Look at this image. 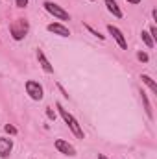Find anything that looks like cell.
I'll use <instances>...</instances> for the list:
<instances>
[{
  "label": "cell",
  "instance_id": "cell-10",
  "mask_svg": "<svg viewBox=\"0 0 157 159\" xmlns=\"http://www.w3.org/2000/svg\"><path fill=\"white\" fill-rule=\"evenodd\" d=\"M141 98H142V106H144V111H146L148 119L154 120V109H152V104H150L148 94H146V91H144V89H141Z\"/></svg>",
  "mask_w": 157,
  "mask_h": 159
},
{
  "label": "cell",
  "instance_id": "cell-23",
  "mask_svg": "<svg viewBox=\"0 0 157 159\" xmlns=\"http://www.w3.org/2000/svg\"><path fill=\"white\" fill-rule=\"evenodd\" d=\"M89 2H94V0H89Z\"/></svg>",
  "mask_w": 157,
  "mask_h": 159
},
{
  "label": "cell",
  "instance_id": "cell-1",
  "mask_svg": "<svg viewBox=\"0 0 157 159\" xmlns=\"http://www.w3.org/2000/svg\"><path fill=\"white\" fill-rule=\"evenodd\" d=\"M56 107H57V111H59L61 119L65 120V124L69 126V129H70L78 139H83V137H85V133H83V129H81V126H79L78 119H76L74 115H70V113L63 107V104H61V102H56Z\"/></svg>",
  "mask_w": 157,
  "mask_h": 159
},
{
  "label": "cell",
  "instance_id": "cell-8",
  "mask_svg": "<svg viewBox=\"0 0 157 159\" xmlns=\"http://www.w3.org/2000/svg\"><path fill=\"white\" fill-rule=\"evenodd\" d=\"M13 152V139L9 137H0V157L6 159Z\"/></svg>",
  "mask_w": 157,
  "mask_h": 159
},
{
  "label": "cell",
  "instance_id": "cell-13",
  "mask_svg": "<svg viewBox=\"0 0 157 159\" xmlns=\"http://www.w3.org/2000/svg\"><path fill=\"white\" fill-rule=\"evenodd\" d=\"M141 39H142V43H144L148 48H154V46H155V41L152 39V35H150L146 30H142V32H141Z\"/></svg>",
  "mask_w": 157,
  "mask_h": 159
},
{
  "label": "cell",
  "instance_id": "cell-19",
  "mask_svg": "<svg viewBox=\"0 0 157 159\" xmlns=\"http://www.w3.org/2000/svg\"><path fill=\"white\" fill-rule=\"evenodd\" d=\"M46 117L50 120H56V113L52 111V107H46Z\"/></svg>",
  "mask_w": 157,
  "mask_h": 159
},
{
  "label": "cell",
  "instance_id": "cell-9",
  "mask_svg": "<svg viewBox=\"0 0 157 159\" xmlns=\"http://www.w3.org/2000/svg\"><path fill=\"white\" fill-rule=\"evenodd\" d=\"M37 61H39V65H41V69L46 72V74H54V67L50 65V61H48V57L44 56V52L43 50H37Z\"/></svg>",
  "mask_w": 157,
  "mask_h": 159
},
{
  "label": "cell",
  "instance_id": "cell-5",
  "mask_svg": "<svg viewBox=\"0 0 157 159\" xmlns=\"http://www.w3.org/2000/svg\"><path fill=\"white\" fill-rule=\"evenodd\" d=\"M54 146H56V150H57L59 154H63V156H67V157H76V148H74L70 143H67L65 139H56V141H54Z\"/></svg>",
  "mask_w": 157,
  "mask_h": 159
},
{
  "label": "cell",
  "instance_id": "cell-3",
  "mask_svg": "<svg viewBox=\"0 0 157 159\" xmlns=\"http://www.w3.org/2000/svg\"><path fill=\"white\" fill-rule=\"evenodd\" d=\"M43 7L54 17V19H59V20H70V15H69V11H65L61 6H57L56 2H50V0H46L44 4H43Z\"/></svg>",
  "mask_w": 157,
  "mask_h": 159
},
{
  "label": "cell",
  "instance_id": "cell-22",
  "mask_svg": "<svg viewBox=\"0 0 157 159\" xmlns=\"http://www.w3.org/2000/svg\"><path fill=\"white\" fill-rule=\"evenodd\" d=\"M98 159H109L107 156H104V154H98Z\"/></svg>",
  "mask_w": 157,
  "mask_h": 159
},
{
  "label": "cell",
  "instance_id": "cell-4",
  "mask_svg": "<svg viewBox=\"0 0 157 159\" xmlns=\"http://www.w3.org/2000/svg\"><path fill=\"white\" fill-rule=\"evenodd\" d=\"M24 89H26V93L30 94V98H32V100H35V102H41V100L44 98L43 85H41L39 81H35V80H28V81H26V85H24Z\"/></svg>",
  "mask_w": 157,
  "mask_h": 159
},
{
  "label": "cell",
  "instance_id": "cell-6",
  "mask_svg": "<svg viewBox=\"0 0 157 159\" xmlns=\"http://www.w3.org/2000/svg\"><path fill=\"white\" fill-rule=\"evenodd\" d=\"M107 32H109V35H113V39L117 41V44L122 48V50H126V48H128V41H126L124 34L118 30L117 26H113V24H107Z\"/></svg>",
  "mask_w": 157,
  "mask_h": 159
},
{
  "label": "cell",
  "instance_id": "cell-14",
  "mask_svg": "<svg viewBox=\"0 0 157 159\" xmlns=\"http://www.w3.org/2000/svg\"><path fill=\"white\" fill-rule=\"evenodd\" d=\"M85 28H87V30H89V32H91V34H92V35H94V37H98V39L105 41V35H102V34H100V32H98V30H94V28H92V26H91V24H85Z\"/></svg>",
  "mask_w": 157,
  "mask_h": 159
},
{
  "label": "cell",
  "instance_id": "cell-11",
  "mask_svg": "<svg viewBox=\"0 0 157 159\" xmlns=\"http://www.w3.org/2000/svg\"><path fill=\"white\" fill-rule=\"evenodd\" d=\"M105 6H107V11H109V13H113L117 19H122V17H124L122 9L118 7V4L115 2V0H105Z\"/></svg>",
  "mask_w": 157,
  "mask_h": 159
},
{
  "label": "cell",
  "instance_id": "cell-2",
  "mask_svg": "<svg viewBox=\"0 0 157 159\" xmlns=\"http://www.w3.org/2000/svg\"><path fill=\"white\" fill-rule=\"evenodd\" d=\"M28 30H30V26H28V20L26 19H17V20H13L9 24V34H11V37L15 41L24 39L28 35Z\"/></svg>",
  "mask_w": 157,
  "mask_h": 159
},
{
  "label": "cell",
  "instance_id": "cell-21",
  "mask_svg": "<svg viewBox=\"0 0 157 159\" xmlns=\"http://www.w3.org/2000/svg\"><path fill=\"white\" fill-rule=\"evenodd\" d=\"M152 17H154V20H157V9H154V11H152Z\"/></svg>",
  "mask_w": 157,
  "mask_h": 159
},
{
  "label": "cell",
  "instance_id": "cell-16",
  "mask_svg": "<svg viewBox=\"0 0 157 159\" xmlns=\"http://www.w3.org/2000/svg\"><path fill=\"white\" fill-rule=\"evenodd\" d=\"M137 59H139V61H142V63H148V59H150V57H148V54H146V52H139V54H137Z\"/></svg>",
  "mask_w": 157,
  "mask_h": 159
},
{
  "label": "cell",
  "instance_id": "cell-15",
  "mask_svg": "<svg viewBox=\"0 0 157 159\" xmlns=\"http://www.w3.org/2000/svg\"><path fill=\"white\" fill-rule=\"evenodd\" d=\"M4 131H6V133H9V135H17V133H19V131H17V128H15V126H11V124H6V126H4Z\"/></svg>",
  "mask_w": 157,
  "mask_h": 159
},
{
  "label": "cell",
  "instance_id": "cell-12",
  "mask_svg": "<svg viewBox=\"0 0 157 159\" xmlns=\"http://www.w3.org/2000/svg\"><path fill=\"white\" fill-rule=\"evenodd\" d=\"M141 80H142V83H144V85H146V87H148V89L154 93V94H157V83L154 81V78H152V76H148V74H142V76H141Z\"/></svg>",
  "mask_w": 157,
  "mask_h": 159
},
{
  "label": "cell",
  "instance_id": "cell-17",
  "mask_svg": "<svg viewBox=\"0 0 157 159\" xmlns=\"http://www.w3.org/2000/svg\"><path fill=\"white\" fill-rule=\"evenodd\" d=\"M28 2H30V0H15V6L22 9V7H28Z\"/></svg>",
  "mask_w": 157,
  "mask_h": 159
},
{
  "label": "cell",
  "instance_id": "cell-20",
  "mask_svg": "<svg viewBox=\"0 0 157 159\" xmlns=\"http://www.w3.org/2000/svg\"><path fill=\"white\" fill-rule=\"evenodd\" d=\"M128 4H133V6H137V4H141V0H126Z\"/></svg>",
  "mask_w": 157,
  "mask_h": 159
},
{
  "label": "cell",
  "instance_id": "cell-7",
  "mask_svg": "<svg viewBox=\"0 0 157 159\" xmlns=\"http://www.w3.org/2000/svg\"><path fill=\"white\" fill-rule=\"evenodd\" d=\"M46 30H48L50 34H54V35H59V37H69V35H70V30H69L67 26H63L61 22H50V24L46 26Z\"/></svg>",
  "mask_w": 157,
  "mask_h": 159
},
{
  "label": "cell",
  "instance_id": "cell-18",
  "mask_svg": "<svg viewBox=\"0 0 157 159\" xmlns=\"http://www.w3.org/2000/svg\"><path fill=\"white\" fill-rule=\"evenodd\" d=\"M148 34L152 35V39H154V41L157 39V28H155V24H152V26H150V30H148Z\"/></svg>",
  "mask_w": 157,
  "mask_h": 159
}]
</instances>
